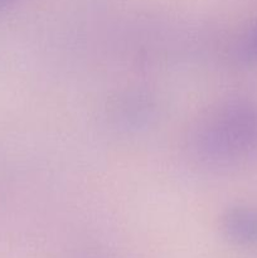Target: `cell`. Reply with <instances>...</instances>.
<instances>
[{
    "mask_svg": "<svg viewBox=\"0 0 257 258\" xmlns=\"http://www.w3.org/2000/svg\"><path fill=\"white\" fill-rule=\"evenodd\" d=\"M239 54L247 62H257V27L244 38L239 48Z\"/></svg>",
    "mask_w": 257,
    "mask_h": 258,
    "instance_id": "obj_3",
    "label": "cell"
},
{
    "mask_svg": "<svg viewBox=\"0 0 257 258\" xmlns=\"http://www.w3.org/2000/svg\"><path fill=\"white\" fill-rule=\"evenodd\" d=\"M256 149L257 106L248 101H228L212 108L189 133V155L204 168H232Z\"/></svg>",
    "mask_w": 257,
    "mask_h": 258,
    "instance_id": "obj_1",
    "label": "cell"
},
{
    "mask_svg": "<svg viewBox=\"0 0 257 258\" xmlns=\"http://www.w3.org/2000/svg\"><path fill=\"white\" fill-rule=\"evenodd\" d=\"M18 0H0V12L4 9H7V8H9L10 5H13L14 3H17Z\"/></svg>",
    "mask_w": 257,
    "mask_h": 258,
    "instance_id": "obj_4",
    "label": "cell"
},
{
    "mask_svg": "<svg viewBox=\"0 0 257 258\" xmlns=\"http://www.w3.org/2000/svg\"><path fill=\"white\" fill-rule=\"evenodd\" d=\"M223 229L232 241L257 244V211L249 207H232L223 216Z\"/></svg>",
    "mask_w": 257,
    "mask_h": 258,
    "instance_id": "obj_2",
    "label": "cell"
}]
</instances>
